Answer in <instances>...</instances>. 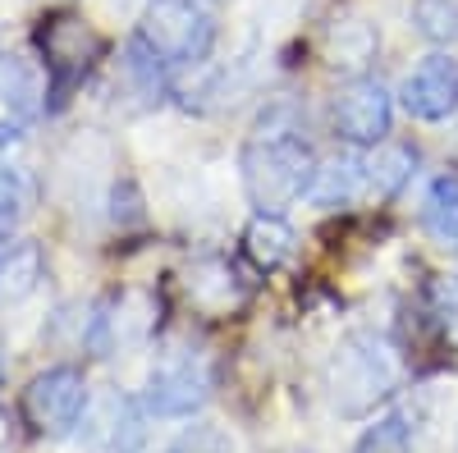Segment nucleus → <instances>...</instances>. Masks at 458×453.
<instances>
[{
    "mask_svg": "<svg viewBox=\"0 0 458 453\" xmlns=\"http://www.w3.org/2000/svg\"><path fill=\"white\" fill-rule=\"evenodd\" d=\"M243 188L248 202L257 211H284L289 202H298L312 188L317 174V156L312 142L302 138V124L293 115V105H271L261 110V120L252 124L248 142H243Z\"/></svg>",
    "mask_w": 458,
    "mask_h": 453,
    "instance_id": "obj_1",
    "label": "nucleus"
},
{
    "mask_svg": "<svg viewBox=\"0 0 458 453\" xmlns=\"http://www.w3.org/2000/svg\"><path fill=\"white\" fill-rule=\"evenodd\" d=\"M326 394L339 417H367L380 403L394 398V362L376 334L353 330L339 339L326 362Z\"/></svg>",
    "mask_w": 458,
    "mask_h": 453,
    "instance_id": "obj_2",
    "label": "nucleus"
},
{
    "mask_svg": "<svg viewBox=\"0 0 458 453\" xmlns=\"http://www.w3.org/2000/svg\"><path fill=\"white\" fill-rule=\"evenodd\" d=\"M138 42L165 64H202L216 46V14L202 0H151L138 23Z\"/></svg>",
    "mask_w": 458,
    "mask_h": 453,
    "instance_id": "obj_3",
    "label": "nucleus"
},
{
    "mask_svg": "<svg viewBox=\"0 0 458 453\" xmlns=\"http://www.w3.org/2000/svg\"><path fill=\"white\" fill-rule=\"evenodd\" d=\"M23 422L37 435H69L88 412V381L79 366H51L23 390Z\"/></svg>",
    "mask_w": 458,
    "mask_h": 453,
    "instance_id": "obj_4",
    "label": "nucleus"
},
{
    "mask_svg": "<svg viewBox=\"0 0 458 453\" xmlns=\"http://www.w3.org/2000/svg\"><path fill=\"white\" fill-rule=\"evenodd\" d=\"M37 46L47 55V73H51V92L55 101H64V92L73 83H83V73L101 60L106 42L79 19V14H55L37 28Z\"/></svg>",
    "mask_w": 458,
    "mask_h": 453,
    "instance_id": "obj_5",
    "label": "nucleus"
},
{
    "mask_svg": "<svg viewBox=\"0 0 458 453\" xmlns=\"http://www.w3.org/2000/svg\"><path fill=\"white\" fill-rule=\"evenodd\" d=\"M394 124V101L386 83L376 79H349L335 96V133L349 147H380Z\"/></svg>",
    "mask_w": 458,
    "mask_h": 453,
    "instance_id": "obj_6",
    "label": "nucleus"
},
{
    "mask_svg": "<svg viewBox=\"0 0 458 453\" xmlns=\"http://www.w3.org/2000/svg\"><path fill=\"white\" fill-rule=\"evenodd\" d=\"M403 110L412 120H449L454 110H458V55L449 51H436L427 55L422 64H417L408 79H403Z\"/></svg>",
    "mask_w": 458,
    "mask_h": 453,
    "instance_id": "obj_7",
    "label": "nucleus"
},
{
    "mask_svg": "<svg viewBox=\"0 0 458 453\" xmlns=\"http://www.w3.org/2000/svg\"><path fill=\"white\" fill-rule=\"evenodd\" d=\"M211 394V375L193 362V357H179V362H165L151 371L147 381V412H157V417H188V412H198Z\"/></svg>",
    "mask_w": 458,
    "mask_h": 453,
    "instance_id": "obj_8",
    "label": "nucleus"
},
{
    "mask_svg": "<svg viewBox=\"0 0 458 453\" xmlns=\"http://www.w3.org/2000/svg\"><path fill=\"white\" fill-rule=\"evenodd\" d=\"M42 271H47V261H42L37 243H28V239L0 243V312L28 302L37 293V284H42Z\"/></svg>",
    "mask_w": 458,
    "mask_h": 453,
    "instance_id": "obj_9",
    "label": "nucleus"
},
{
    "mask_svg": "<svg viewBox=\"0 0 458 453\" xmlns=\"http://www.w3.org/2000/svg\"><path fill=\"white\" fill-rule=\"evenodd\" d=\"M243 256L252 261L261 275L280 271L284 261L293 256V230L284 224V215H276V211H257V215L248 220V230H243Z\"/></svg>",
    "mask_w": 458,
    "mask_h": 453,
    "instance_id": "obj_10",
    "label": "nucleus"
},
{
    "mask_svg": "<svg viewBox=\"0 0 458 453\" xmlns=\"http://www.w3.org/2000/svg\"><path fill=\"white\" fill-rule=\"evenodd\" d=\"M308 197L317 206H349L358 197H367V170H362V156H335L326 165H317L312 174V188H308Z\"/></svg>",
    "mask_w": 458,
    "mask_h": 453,
    "instance_id": "obj_11",
    "label": "nucleus"
},
{
    "mask_svg": "<svg viewBox=\"0 0 458 453\" xmlns=\"http://www.w3.org/2000/svg\"><path fill=\"white\" fill-rule=\"evenodd\" d=\"M362 170H367V197L386 202V197H394L399 188L408 183V174H412V151H408V147H394V142L386 138L380 147H367Z\"/></svg>",
    "mask_w": 458,
    "mask_h": 453,
    "instance_id": "obj_12",
    "label": "nucleus"
},
{
    "mask_svg": "<svg viewBox=\"0 0 458 453\" xmlns=\"http://www.w3.org/2000/svg\"><path fill=\"white\" fill-rule=\"evenodd\" d=\"M422 224L440 247L458 252V174H445V179L431 183L427 206H422Z\"/></svg>",
    "mask_w": 458,
    "mask_h": 453,
    "instance_id": "obj_13",
    "label": "nucleus"
},
{
    "mask_svg": "<svg viewBox=\"0 0 458 453\" xmlns=\"http://www.w3.org/2000/svg\"><path fill=\"white\" fill-rule=\"evenodd\" d=\"M358 453H417V417H412V407H394L390 417H380L358 440Z\"/></svg>",
    "mask_w": 458,
    "mask_h": 453,
    "instance_id": "obj_14",
    "label": "nucleus"
},
{
    "mask_svg": "<svg viewBox=\"0 0 458 453\" xmlns=\"http://www.w3.org/2000/svg\"><path fill=\"white\" fill-rule=\"evenodd\" d=\"M0 96H5V105H14L19 115H32V110L42 105L37 101L42 96V79H37V69L14 51L0 55Z\"/></svg>",
    "mask_w": 458,
    "mask_h": 453,
    "instance_id": "obj_15",
    "label": "nucleus"
},
{
    "mask_svg": "<svg viewBox=\"0 0 458 453\" xmlns=\"http://www.w3.org/2000/svg\"><path fill=\"white\" fill-rule=\"evenodd\" d=\"M37 202V179L23 161H10L0 165V230H10V224H19Z\"/></svg>",
    "mask_w": 458,
    "mask_h": 453,
    "instance_id": "obj_16",
    "label": "nucleus"
},
{
    "mask_svg": "<svg viewBox=\"0 0 458 453\" xmlns=\"http://www.w3.org/2000/svg\"><path fill=\"white\" fill-rule=\"evenodd\" d=\"M427 316L445 344L458 348V280L454 275H436L427 284Z\"/></svg>",
    "mask_w": 458,
    "mask_h": 453,
    "instance_id": "obj_17",
    "label": "nucleus"
},
{
    "mask_svg": "<svg viewBox=\"0 0 458 453\" xmlns=\"http://www.w3.org/2000/svg\"><path fill=\"white\" fill-rule=\"evenodd\" d=\"M412 23L427 42H458V0H417L412 5Z\"/></svg>",
    "mask_w": 458,
    "mask_h": 453,
    "instance_id": "obj_18",
    "label": "nucleus"
},
{
    "mask_svg": "<svg viewBox=\"0 0 458 453\" xmlns=\"http://www.w3.org/2000/svg\"><path fill=\"white\" fill-rule=\"evenodd\" d=\"M0 381H5V353H0Z\"/></svg>",
    "mask_w": 458,
    "mask_h": 453,
    "instance_id": "obj_19",
    "label": "nucleus"
},
{
    "mask_svg": "<svg viewBox=\"0 0 458 453\" xmlns=\"http://www.w3.org/2000/svg\"><path fill=\"white\" fill-rule=\"evenodd\" d=\"M454 453H458V440H454Z\"/></svg>",
    "mask_w": 458,
    "mask_h": 453,
    "instance_id": "obj_20",
    "label": "nucleus"
}]
</instances>
